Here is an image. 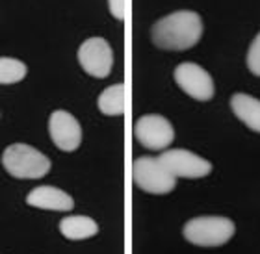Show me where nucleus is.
Here are the masks:
<instances>
[{
  "label": "nucleus",
  "mask_w": 260,
  "mask_h": 254,
  "mask_svg": "<svg viewBox=\"0 0 260 254\" xmlns=\"http://www.w3.org/2000/svg\"><path fill=\"white\" fill-rule=\"evenodd\" d=\"M203 35V21L195 11H175L154 22L151 30L152 43L162 50L182 52L199 43Z\"/></svg>",
  "instance_id": "f257e3e1"
},
{
  "label": "nucleus",
  "mask_w": 260,
  "mask_h": 254,
  "mask_svg": "<svg viewBox=\"0 0 260 254\" xmlns=\"http://www.w3.org/2000/svg\"><path fill=\"white\" fill-rule=\"evenodd\" d=\"M2 165L11 176L21 180L41 178L50 171V160L26 143L10 145L2 154Z\"/></svg>",
  "instance_id": "f03ea898"
},
{
  "label": "nucleus",
  "mask_w": 260,
  "mask_h": 254,
  "mask_svg": "<svg viewBox=\"0 0 260 254\" xmlns=\"http://www.w3.org/2000/svg\"><path fill=\"white\" fill-rule=\"evenodd\" d=\"M184 238L197 247H221L234 236V223L229 217H193L184 225Z\"/></svg>",
  "instance_id": "7ed1b4c3"
},
{
  "label": "nucleus",
  "mask_w": 260,
  "mask_h": 254,
  "mask_svg": "<svg viewBox=\"0 0 260 254\" xmlns=\"http://www.w3.org/2000/svg\"><path fill=\"white\" fill-rule=\"evenodd\" d=\"M132 176L140 190L151 195H168L177 186V178L164 167V163L151 156H141L136 160Z\"/></svg>",
  "instance_id": "20e7f679"
},
{
  "label": "nucleus",
  "mask_w": 260,
  "mask_h": 254,
  "mask_svg": "<svg viewBox=\"0 0 260 254\" xmlns=\"http://www.w3.org/2000/svg\"><path fill=\"white\" fill-rule=\"evenodd\" d=\"M158 160L164 167L173 174L175 178H203L212 173V163L205 158L197 156L193 152L184 149H169L164 151Z\"/></svg>",
  "instance_id": "39448f33"
},
{
  "label": "nucleus",
  "mask_w": 260,
  "mask_h": 254,
  "mask_svg": "<svg viewBox=\"0 0 260 254\" xmlns=\"http://www.w3.org/2000/svg\"><path fill=\"white\" fill-rule=\"evenodd\" d=\"M78 63L89 76L106 78L114 67V52L103 38H89L78 49Z\"/></svg>",
  "instance_id": "423d86ee"
},
{
  "label": "nucleus",
  "mask_w": 260,
  "mask_h": 254,
  "mask_svg": "<svg viewBox=\"0 0 260 254\" xmlns=\"http://www.w3.org/2000/svg\"><path fill=\"white\" fill-rule=\"evenodd\" d=\"M136 139L149 151H164L175 139V130L166 117L156 114L143 115L134 126Z\"/></svg>",
  "instance_id": "0eeeda50"
},
{
  "label": "nucleus",
  "mask_w": 260,
  "mask_h": 254,
  "mask_svg": "<svg viewBox=\"0 0 260 254\" xmlns=\"http://www.w3.org/2000/svg\"><path fill=\"white\" fill-rule=\"evenodd\" d=\"M175 82L186 95H190L195 100H203V102L210 100L216 91L212 76L201 65L191 63V61L180 63L175 69Z\"/></svg>",
  "instance_id": "6e6552de"
},
{
  "label": "nucleus",
  "mask_w": 260,
  "mask_h": 254,
  "mask_svg": "<svg viewBox=\"0 0 260 254\" xmlns=\"http://www.w3.org/2000/svg\"><path fill=\"white\" fill-rule=\"evenodd\" d=\"M49 134L54 145L63 152H75L82 143L80 123L65 110L52 112L49 119Z\"/></svg>",
  "instance_id": "1a4fd4ad"
},
{
  "label": "nucleus",
  "mask_w": 260,
  "mask_h": 254,
  "mask_svg": "<svg viewBox=\"0 0 260 254\" xmlns=\"http://www.w3.org/2000/svg\"><path fill=\"white\" fill-rule=\"evenodd\" d=\"M26 202L34 208L41 210H54V211H69L75 208V200L69 193H65L60 188L54 186H39L34 188L26 195Z\"/></svg>",
  "instance_id": "9d476101"
},
{
  "label": "nucleus",
  "mask_w": 260,
  "mask_h": 254,
  "mask_svg": "<svg viewBox=\"0 0 260 254\" xmlns=\"http://www.w3.org/2000/svg\"><path fill=\"white\" fill-rule=\"evenodd\" d=\"M231 108L234 115L244 123L247 128L260 134V100L247 93H236L231 98Z\"/></svg>",
  "instance_id": "9b49d317"
},
{
  "label": "nucleus",
  "mask_w": 260,
  "mask_h": 254,
  "mask_svg": "<svg viewBox=\"0 0 260 254\" xmlns=\"http://www.w3.org/2000/svg\"><path fill=\"white\" fill-rule=\"evenodd\" d=\"M60 232L67 239L78 241V239L93 238L99 232V225L87 215H69L60 221Z\"/></svg>",
  "instance_id": "f8f14e48"
},
{
  "label": "nucleus",
  "mask_w": 260,
  "mask_h": 254,
  "mask_svg": "<svg viewBox=\"0 0 260 254\" xmlns=\"http://www.w3.org/2000/svg\"><path fill=\"white\" fill-rule=\"evenodd\" d=\"M99 110L104 115H123L126 112V87L125 84H115L106 87L99 95Z\"/></svg>",
  "instance_id": "ddd939ff"
},
{
  "label": "nucleus",
  "mask_w": 260,
  "mask_h": 254,
  "mask_svg": "<svg viewBox=\"0 0 260 254\" xmlns=\"http://www.w3.org/2000/svg\"><path fill=\"white\" fill-rule=\"evenodd\" d=\"M28 69L21 60L0 58V84H17L24 80Z\"/></svg>",
  "instance_id": "4468645a"
},
{
  "label": "nucleus",
  "mask_w": 260,
  "mask_h": 254,
  "mask_svg": "<svg viewBox=\"0 0 260 254\" xmlns=\"http://www.w3.org/2000/svg\"><path fill=\"white\" fill-rule=\"evenodd\" d=\"M247 69L255 76H260V33L253 39L247 50Z\"/></svg>",
  "instance_id": "2eb2a0df"
},
{
  "label": "nucleus",
  "mask_w": 260,
  "mask_h": 254,
  "mask_svg": "<svg viewBox=\"0 0 260 254\" xmlns=\"http://www.w3.org/2000/svg\"><path fill=\"white\" fill-rule=\"evenodd\" d=\"M108 8L117 21H125L126 19V11H128L126 0H108Z\"/></svg>",
  "instance_id": "dca6fc26"
}]
</instances>
